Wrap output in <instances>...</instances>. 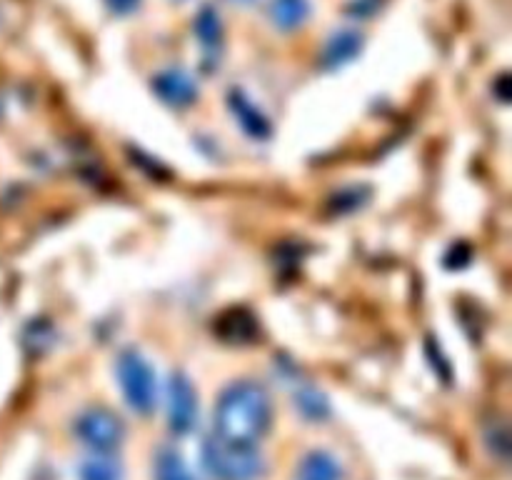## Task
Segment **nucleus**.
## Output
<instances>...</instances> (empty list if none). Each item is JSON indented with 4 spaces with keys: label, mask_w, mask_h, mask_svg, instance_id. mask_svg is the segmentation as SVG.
Listing matches in <instances>:
<instances>
[{
    "label": "nucleus",
    "mask_w": 512,
    "mask_h": 480,
    "mask_svg": "<svg viewBox=\"0 0 512 480\" xmlns=\"http://www.w3.org/2000/svg\"><path fill=\"white\" fill-rule=\"evenodd\" d=\"M273 400L258 380H238L220 393L215 405V435L228 443L255 445L270 428Z\"/></svg>",
    "instance_id": "1"
},
{
    "label": "nucleus",
    "mask_w": 512,
    "mask_h": 480,
    "mask_svg": "<svg viewBox=\"0 0 512 480\" xmlns=\"http://www.w3.org/2000/svg\"><path fill=\"white\" fill-rule=\"evenodd\" d=\"M203 465L213 480H258L265 460L255 445L228 443L218 435L203 443Z\"/></svg>",
    "instance_id": "2"
},
{
    "label": "nucleus",
    "mask_w": 512,
    "mask_h": 480,
    "mask_svg": "<svg viewBox=\"0 0 512 480\" xmlns=\"http://www.w3.org/2000/svg\"><path fill=\"white\" fill-rule=\"evenodd\" d=\"M118 380L125 400L135 413L145 415L158 403V383L148 360L135 350H123L118 358Z\"/></svg>",
    "instance_id": "3"
},
{
    "label": "nucleus",
    "mask_w": 512,
    "mask_h": 480,
    "mask_svg": "<svg viewBox=\"0 0 512 480\" xmlns=\"http://www.w3.org/2000/svg\"><path fill=\"white\" fill-rule=\"evenodd\" d=\"M75 435L93 453H113L123 443L125 425L113 410L103 408V405H95V408H88L85 413L78 415V420H75Z\"/></svg>",
    "instance_id": "4"
},
{
    "label": "nucleus",
    "mask_w": 512,
    "mask_h": 480,
    "mask_svg": "<svg viewBox=\"0 0 512 480\" xmlns=\"http://www.w3.org/2000/svg\"><path fill=\"white\" fill-rule=\"evenodd\" d=\"M168 423L178 435L190 433L198 423V393L185 373H173L168 383Z\"/></svg>",
    "instance_id": "5"
},
{
    "label": "nucleus",
    "mask_w": 512,
    "mask_h": 480,
    "mask_svg": "<svg viewBox=\"0 0 512 480\" xmlns=\"http://www.w3.org/2000/svg\"><path fill=\"white\" fill-rule=\"evenodd\" d=\"M153 90L163 103L173 105V108H188L200 95V88L193 75L180 68H168L155 75Z\"/></svg>",
    "instance_id": "6"
},
{
    "label": "nucleus",
    "mask_w": 512,
    "mask_h": 480,
    "mask_svg": "<svg viewBox=\"0 0 512 480\" xmlns=\"http://www.w3.org/2000/svg\"><path fill=\"white\" fill-rule=\"evenodd\" d=\"M298 480H343V465L335 455L325 453V450H313L300 463Z\"/></svg>",
    "instance_id": "7"
},
{
    "label": "nucleus",
    "mask_w": 512,
    "mask_h": 480,
    "mask_svg": "<svg viewBox=\"0 0 512 480\" xmlns=\"http://www.w3.org/2000/svg\"><path fill=\"white\" fill-rule=\"evenodd\" d=\"M230 110L235 113V118L240 120V125H243V130L248 135H253V138H268L270 135V123L268 118H265L263 113H260L258 108H255L253 103H250L248 98H245L240 90H233L230 93Z\"/></svg>",
    "instance_id": "8"
},
{
    "label": "nucleus",
    "mask_w": 512,
    "mask_h": 480,
    "mask_svg": "<svg viewBox=\"0 0 512 480\" xmlns=\"http://www.w3.org/2000/svg\"><path fill=\"white\" fill-rule=\"evenodd\" d=\"M360 48H363L360 33H355V30H340V33H335L333 38L328 40V45H325V68H340V65L350 63V60L360 53Z\"/></svg>",
    "instance_id": "9"
},
{
    "label": "nucleus",
    "mask_w": 512,
    "mask_h": 480,
    "mask_svg": "<svg viewBox=\"0 0 512 480\" xmlns=\"http://www.w3.org/2000/svg\"><path fill=\"white\" fill-rule=\"evenodd\" d=\"M268 13L275 28L298 30L300 25H305V20H308L310 3L308 0H273Z\"/></svg>",
    "instance_id": "10"
},
{
    "label": "nucleus",
    "mask_w": 512,
    "mask_h": 480,
    "mask_svg": "<svg viewBox=\"0 0 512 480\" xmlns=\"http://www.w3.org/2000/svg\"><path fill=\"white\" fill-rule=\"evenodd\" d=\"M80 480H123V468L110 453H93L80 463Z\"/></svg>",
    "instance_id": "11"
},
{
    "label": "nucleus",
    "mask_w": 512,
    "mask_h": 480,
    "mask_svg": "<svg viewBox=\"0 0 512 480\" xmlns=\"http://www.w3.org/2000/svg\"><path fill=\"white\" fill-rule=\"evenodd\" d=\"M195 33H198L200 43L203 45H208V48H218L220 38H223V25H220V18L218 13H215V8L205 5V8L200 10L198 18H195Z\"/></svg>",
    "instance_id": "12"
},
{
    "label": "nucleus",
    "mask_w": 512,
    "mask_h": 480,
    "mask_svg": "<svg viewBox=\"0 0 512 480\" xmlns=\"http://www.w3.org/2000/svg\"><path fill=\"white\" fill-rule=\"evenodd\" d=\"M155 478L158 480H195L193 473L188 470V465L183 463L175 450H163L155 460Z\"/></svg>",
    "instance_id": "13"
},
{
    "label": "nucleus",
    "mask_w": 512,
    "mask_h": 480,
    "mask_svg": "<svg viewBox=\"0 0 512 480\" xmlns=\"http://www.w3.org/2000/svg\"><path fill=\"white\" fill-rule=\"evenodd\" d=\"M115 15H130L140 8V0H105Z\"/></svg>",
    "instance_id": "14"
},
{
    "label": "nucleus",
    "mask_w": 512,
    "mask_h": 480,
    "mask_svg": "<svg viewBox=\"0 0 512 480\" xmlns=\"http://www.w3.org/2000/svg\"><path fill=\"white\" fill-rule=\"evenodd\" d=\"M235 3H253V0H235Z\"/></svg>",
    "instance_id": "15"
}]
</instances>
